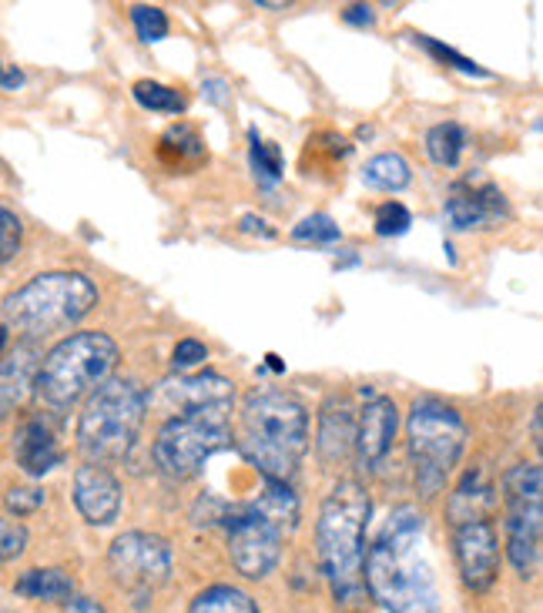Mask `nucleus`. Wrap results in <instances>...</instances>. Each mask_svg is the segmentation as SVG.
Segmentation results:
<instances>
[{
    "instance_id": "4c0bfd02",
    "label": "nucleus",
    "mask_w": 543,
    "mask_h": 613,
    "mask_svg": "<svg viewBox=\"0 0 543 613\" xmlns=\"http://www.w3.org/2000/svg\"><path fill=\"white\" fill-rule=\"evenodd\" d=\"M21 84H24V74L17 71V67H7L4 61H0V88L14 91V88H21Z\"/></svg>"
},
{
    "instance_id": "2f4dec72",
    "label": "nucleus",
    "mask_w": 543,
    "mask_h": 613,
    "mask_svg": "<svg viewBox=\"0 0 543 613\" xmlns=\"http://www.w3.org/2000/svg\"><path fill=\"white\" fill-rule=\"evenodd\" d=\"M21 238H24L21 218H17L11 208L0 205V265H7L17 255V248H21Z\"/></svg>"
},
{
    "instance_id": "0eeeda50",
    "label": "nucleus",
    "mask_w": 543,
    "mask_h": 613,
    "mask_svg": "<svg viewBox=\"0 0 543 613\" xmlns=\"http://www.w3.org/2000/svg\"><path fill=\"white\" fill-rule=\"evenodd\" d=\"M118 366V346L104 332H74L47 352L37 369L34 389L51 409H71L81 396H88L111 379Z\"/></svg>"
},
{
    "instance_id": "2eb2a0df",
    "label": "nucleus",
    "mask_w": 543,
    "mask_h": 613,
    "mask_svg": "<svg viewBox=\"0 0 543 613\" xmlns=\"http://www.w3.org/2000/svg\"><path fill=\"white\" fill-rule=\"evenodd\" d=\"M396 426H399L396 402L389 396L369 392V402L359 409V419H356V449L362 466L379 469L386 463V456L393 453Z\"/></svg>"
},
{
    "instance_id": "a19ab883",
    "label": "nucleus",
    "mask_w": 543,
    "mask_h": 613,
    "mask_svg": "<svg viewBox=\"0 0 543 613\" xmlns=\"http://www.w3.org/2000/svg\"><path fill=\"white\" fill-rule=\"evenodd\" d=\"M533 443L540 446V409H537V416H533Z\"/></svg>"
},
{
    "instance_id": "6e6552de",
    "label": "nucleus",
    "mask_w": 543,
    "mask_h": 613,
    "mask_svg": "<svg viewBox=\"0 0 543 613\" xmlns=\"http://www.w3.org/2000/svg\"><path fill=\"white\" fill-rule=\"evenodd\" d=\"M409 463L413 480L423 500L443 493L453 466L466 449V423L450 402L443 399H416L409 409Z\"/></svg>"
},
{
    "instance_id": "7ed1b4c3",
    "label": "nucleus",
    "mask_w": 543,
    "mask_h": 613,
    "mask_svg": "<svg viewBox=\"0 0 543 613\" xmlns=\"http://www.w3.org/2000/svg\"><path fill=\"white\" fill-rule=\"evenodd\" d=\"M238 449L265 480L289 483L309 453V413L285 392H252L238 419Z\"/></svg>"
},
{
    "instance_id": "9b49d317",
    "label": "nucleus",
    "mask_w": 543,
    "mask_h": 613,
    "mask_svg": "<svg viewBox=\"0 0 543 613\" xmlns=\"http://www.w3.org/2000/svg\"><path fill=\"white\" fill-rule=\"evenodd\" d=\"M108 563H111L114 580H118L121 587L138 593V597H148V593H155L161 583H168L171 563L175 560H171V547L165 536L131 530V533H121L118 540L111 543Z\"/></svg>"
},
{
    "instance_id": "c85d7f7f",
    "label": "nucleus",
    "mask_w": 543,
    "mask_h": 613,
    "mask_svg": "<svg viewBox=\"0 0 543 613\" xmlns=\"http://www.w3.org/2000/svg\"><path fill=\"white\" fill-rule=\"evenodd\" d=\"M131 21H135V31L145 44L151 41H161V37L168 34V17L161 7H148V4H138L135 11H131Z\"/></svg>"
},
{
    "instance_id": "6ab92c4d",
    "label": "nucleus",
    "mask_w": 543,
    "mask_h": 613,
    "mask_svg": "<svg viewBox=\"0 0 543 613\" xmlns=\"http://www.w3.org/2000/svg\"><path fill=\"white\" fill-rule=\"evenodd\" d=\"M319 456L326 463H342L356 446V409L346 396H329L319 413Z\"/></svg>"
},
{
    "instance_id": "f3484780",
    "label": "nucleus",
    "mask_w": 543,
    "mask_h": 613,
    "mask_svg": "<svg viewBox=\"0 0 543 613\" xmlns=\"http://www.w3.org/2000/svg\"><path fill=\"white\" fill-rule=\"evenodd\" d=\"M37 369H41L37 342H17L11 352L0 356V419H7L27 402L34 392Z\"/></svg>"
},
{
    "instance_id": "cd10ccee",
    "label": "nucleus",
    "mask_w": 543,
    "mask_h": 613,
    "mask_svg": "<svg viewBox=\"0 0 543 613\" xmlns=\"http://www.w3.org/2000/svg\"><path fill=\"white\" fill-rule=\"evenodd\" d=\"M295 242H312V245H332L339 242V225L329 215H312L306 222H299L292 228Z\"/></svg>"
},
{
    "instance_id": "dca6fc26",
    "label": "nucleus",
    "mask_w": 543,
    "mask_h": 613,
    "mask_svg": "<svg viewBox=\"0 0 543 613\" xmlns=\"http://www.w3.org/2000/svg\"><path fill=\"white\" fill-rule=\"evenodd\" d=\"M74 506L91 526H111L121 513V483L111 469L84 463L74 473Z\"/></svg>"
},
{
    "instance_id": "4468645a",
    "label": "nucleus",
    "mask_w": 543,
    "mask_h": 613,
    "mask_svg": "<svg viewBox=\"0 0 543 613\" xmlns=\"http://www.w3.org/2000/svg\"><path fill=\"white\" fill-rule=\"evenodd\" d=\"M161 396L171 413H232L235 386L218 372H202L161 382Z\"/></svg>"
},
{
    "instance_id": "f8f14e48",
    "label": "nucleus",
    "mask_w": 543,
    "mask_h": 613,
    "mask_svg": "<svg viewBox=\"0 0 543 613\" xmlns=\"http://www.w3.org/2000/svg\"><path fill=\"white\" fill-rule=\"evenodd\" d=\"M453 547L456 567H460L463 583L473 593H483L497 583L500 573V536L490 520H473L453 526Z\"/></svg>"
},
{
    "instance_id": "58836bf2",
    "label": "nucleus",
    "mask_w": 543,
    "mask_h": 613,
    "mask_svg": "<svg viewBox=\"0 0 543 613\" xmlns=\"http://www.w3.org/2000/svg\"><path fill=\"white\" fill-rule=\"evenodd\" d=\"M242 232H259V235H265V238H272V235H275L272 228L265 225L262 218H255V215H245V218H242Z\"/></svg>"
},
{
    "instance_id": "c9c22d12",
    "label": "nucleus",
    "mask_w": 543,
    "mask_h": 613,
    "mask_svg": "<svg viewBox=\"0 0 543 613\" xmlns=\"http://www.w3.org/2000/svg\"><path fill=\"white\" fill-rule=\"evenodd\" d=\"M61 613H108V610H104L94 597H71V600H64Z\"/></svg>"
},
{
    "instance_id": "ddd939ff",
    "label": "nucleus",
    "mask_w": 543,
    "mask_h": 613,
    "mask_svg": "<svg viewBox=\"0 0 543 613\" xmlns=\"http://www.w3.org/2000/svg\"><path fill=\"white\" fill-rule=\"evenodd\" d=\"M446 218L460 232H473V228H500L510 218V205L503 191L490 181H456L450 198H446Z\"/></svg>"
},
{
    "instance_id": "393cba45",
    "label": "nucleus",
    "mask_w": 543,
    "mask_h": 613,
    "mask_svg": "<svg viewBox=\"0 0 543 613\" xmlns=\"http://www.w3.org/2000/svg\"><path fill=\"white\" fill-rule=\"evenodd\" d=\"M463 148H466V131L456 121L436 124V128H430V134H426V151H430V158L443 168H456Z\"/></svg>"
},
{
    "instance_id": "4be33fe9",
    "label": "nucleus",
    "mask_w": 543,
    "mask_h": 613,
    "mask_svg": "<svg viewBox=\"0 0 543 613\" xmlns=\"http://www.w3.org/2000/svg\"><path fill=\"white\" fill-rule=\"evenodd\" d=\"M158 158L165 161L171 171H185V168H195L205 161V145L198 138V131L192 124H175V128L165 131L158 145Z\"/></svg>"
},
{
    "instance_id": "f03ea898",
    "label": "nucleus",
    "mask_w": 543,
    "mask_h": 613,
    "mask_svg": "<svg viewBox=\"0 0 543 613\" xmlns=\"http://www.w3.org/2000/svg\"><path fill=\"white\" fill-rule=\"evenodd\" d=\"M369 513H373V500H369L366 486L356 480H339L319 510V563L342 610L369 607L366 577H362Z\"/></svg>"
},
{
    "instance_id": "473e14b6",
    "label": "nucleus",
    "mask_w": 543,
    "mask_h": 613,
    "mask_svg": "<svg viewBox=\"0 0 543 613\" xmlns=\"http://www.w3.org/2000/svg\"><path fill=\"white\" fill-rule=\"evenodd\" d=\"M27 550V526L0 516V563H11Z\"/></svg>"
},
{
    "instance_id": "c756f323",
    "label": "nucleus",
    "mask_w": 543,
    "mask_h": 613,
    "mask_svg": "<svg viewBox=\"0 0 543 613\" xmlns=\"http://www.w3.org/2000/svg\"><path fill=\"white\" fill-rule=\"evenodd\" d=\"M409 225H413V215H409L406 205H399V201H386V205H379V212H376V235H383V238L406 235Z\"/></svg>"
},
{
    "instance_id": "423d86ee",
    "label": "nucleus",
    "mask_w": 543,
    "mask_h": 613,
    "mask_svg": "<svg viewBox=\"0 0 543 613\" xmlns=\"http://www.w3.org/2000/svg\"><path fill=\"white\" fill-rule=\"evenodd\" d=\"M145 409L148 396L135 379H104L84 402L78 419V449L88 463L104 466L125 459L141 433Z\"/></svg>"
},
{
    "instance_id": "a878e982",
    "label": "nucleus",
    "mask_w": 543,
    "mask_h": 613,
    "mask_svg": "<svg viewBox=\"0 0 543 613\" xmlns=\"http://www.w3.org/2000/svg\"><path fill=\"white\" fill-rule=\"evenodd\" d=\"M131 94H135V101L148 111H161V114H181V111H185V98H181L175 88H168V84L138 81L135 88H131Z\"/></svg>"
},
{
    "instance_id": "412c9836",
    "label": "nucleus",
    "mask_w": 543,
    "mask_h": 613,
    "mask_svg": "<svg viewBox=\"0 0 543 613\" xmlns=\"http://www.w3.org/2000/svg\"><path fill=\"white\" fill-rule=\"evenodd\" d=\"M14 590L27 600H47V603H64L74 597V580L71 573L57 567H37L17 577Z\"/></svg>"
},
{
    "instance_id": "39448f33",
    "label": "nucleus",
    "mask_w": 543,
    "mask_h": 613,
    "mask_svg": "<svg viewBox=\"0 0 543 613\" xmlns=\"http://www.w3.org/2000/svg\"><path fill=\"white\" fill-rule=\"evenodd\" d=\"M98 305V285L81 272H44L4 299L7 329L37 342L51 332L78 325Z\"/></svg>"
},
{
    "instance_id": "b1692460",
    "label": "nucleus",
    "mask_w": 543,
    "mask_h": 613,
    "mask_svg": "<svg viewBox=\"0 0 543 613\" xmlns=\"http://www.w3.org/2000/svg\"><path fill=\"white\" fill-rule=\"evenodd\" d=\"M188 613H259V607H255V600L245 590L215 583V587L198 593Z\"/></svg>"
},
{
    "instance_id": "7c9ffc66",
    "label": "nucleus",
    "mask_w": 543,
    "mask_h": 613,
    "mask_svg": "<svg viewBox=\"0 0 543 613\" xmlns=\"http://www.w3.org/2000/svg\"><path fill=\"white\" fill-rule=\"evenodd\" d=\"M416 44H419V47H426V51H430V54L436 57V61H443V64L456 67V71H463V74H476V78H487V71H483L480 64H473L470 57L456 54L453 47H446V44H440V41H433V37H423V34H419V37H416Z\"/></svg>"
},
{
    "instance_id": "a211bd4d",
    "label": "nucleus",
    "mask_w": 543,
    "mask_h": 613,
    "mask_svg": "<svg viewBox=\"0 0 543 613\" xmlns=\"http://www.w3.org/2000/svg\"><path fill=\"white\" fill-rule=\"evenodd\" d=\"M14 456H17V466H21L27 476H47L54 466H61V459H64L54 426L47 423L44 416L27 419V423L17 429Z\"/></svg>"
},
{
    "instance_id": "5701e85b",
    "label": "nucleus",
    "mask_w": 543,
    "mask_h": 613,
    "mask_svg": "<svg viewBox=\"0 0 543 613\" xmlns=\"http://www.w3.org/2000/svg\"><path fill=\"white\" fill-rule=\"evenodd\" d=\"M362 181H366L373 191H403L409 181H413V171H409V161L396 151H383V155L369 158L366 168H362Z\"/></svg>"
},
{
    "instance_id": "e433bc0d",
    "label": "nucleus",
    "mask_w": 543,
    "mask_h": 613,
    "mask_svg": "<svg viewBox=\"0 0 543 613\" xmlns=\"http://www.w3.org/2000/svg\"><path fill=\"white\" fill-rule=\"evenodd\" d=\"M346 24H356V27H369L376 21V14H373V7H362V4H352V7H346Z\"/></svg>"
},
{
    "instance_id": "bb28decb",
    "label": "nucleus",
    "mask_w": 543,
    "mask_h": 613,
    "mask_svg": "<svg viewBox=\"0 0 543 613\" xmlns=\"http://www.w3.org/2000/svg\"><path fill=\"white\" fill-rule=\"evenodd\" d=\"M252 168H255V178H259V185H275V181L282 178V151L279 145H272V141H259L252 134Z\"/></svg>"
},
{
    "instance_id": "1a4fd4ad",
    "label": "nucleus",
    "mask_w": 543,
    "mask_h": 613,
    "mask_svg": "<svg viewBox=\"0 0 543 613\" xmlns=\"http://www.w3.org/2000/svg\"><path fill=\"white\" fill-rule=\"evenodd\" d=\"M232 413H175L158 429L151 456L171 480H192L205 459L232 446Z\"/></svg>"
},
{
    "instance_id": "9d476101",
    "label": "nucleus",
    "mask_w": 543,
    "mask_h": 613,
    "mask_svg": "<svg viewBox=\"0 0 543 613\" xmlns=\"http://www.w3.org/2000/svg\"><path fill=\"white\" fill-rule=\"evenodd\" d=\"M503 513H507V557L523 580L540 570L543 536V473L537 463H517L503 476Z\"/></svg>"
},
{
    "instance_id": "f257e3e1",
    "label": "nucleus",
    "mask_w": 543,
    "mask_h": 613,
    "mask_svg": "<svg viewBox=\"0 0 543 613\" xmlns=\"http://www.w3.org/2000/svg\"><path fill=\"white\" fill-rule=\"evenodd\" d=\"M423 536L426 516L419 513V506L403 503L389 513L376 543L366 550V563H362L366 593L386 613H440L433 573L426 560H416Z\"/></svg>"
},
{
    "instance_id": "ea45409f",
    "label": "nucleus",
    "mask_w": 543,
    "mask_h": 613,
    "mask_svg": "<svg viewBox=\"0 0 543 613\" xmlns=\"http://www.w3.org/2000/svg\"><path fill=\"white\" fill-rule=\"evenodd\" d=\"M205 88H212V91H208V98H212V101H218V104H222L225 101V81H205Z\"/></svg>"
},
{
    "instance_id": "f704fd0d",
    "label": "nucleus",
    "mask_w": 543,
    "mask_h": 613,
    "mask_svg": "<svg viewBox=\"0 0 543 613\" xmlns=\"http://www.w3.org/2000/svg\"><path fill=\"white\" fill-rule=\"evenodd\" d=\"M208 359V349L198 339H181L175 346V369H192Z\"/></svg>"
},
{
    "instance_id": "20e7f679",
    "label": "nucleus",
    "mask_w": 543,
    "mask_h": 613,
    "mask_svg": "<svg viewBox=\"0 0 543 613\" xmlns=\"http://www.w3.org/2000/svg\"><path fill=\"white\" fill-rule=\"evenodd\" d=\"M299 526V500L289 483L265 480V490L252 503L232 506L225 513L228 557L232 567L249 580H262L279 567L282 536Z\"/></svg>"
},
{
    "instance_id": "79ce46f5",
    "label": "nucleus",
    "mask_w": 543,
    "mask_h": 613,
    "mask_svg": "<svg viewBox=\"0 0 543 613\" xmlns=\"http://www.w3.org/2000/svg\"><path fill=\"white\" fill-rule=\"evenodd\" d=\"M7 346V325H0V352H4Z\"/></svg>"
},
{
    "instance_id": "aec40b11",
    "label": "nucleus",
    "mask_w": 543,
    "mask_h": 613,
    "mask_svg": "<svg viewBox=\"0 0 543 613\" xmlns=\"http://www.w3.org/2000/svg\"><path fill=\"white\" fill-rule=\"evenodd\" d=\"M493 503V490L483 476V469H470L463 476L460 486L450 493V503H446V516H450L453 526L473 523V520H487V510Z\"/></svg>"
},
{
    "instance_id": "72a5a7b5",
    "label": "nucleus",
    "mask_w": 543,
    "mask_h": 613,
    "mask_svg": "<svg viewBox=\"0 0 543 613\" xmlns=\"http://www.w3.org/2000/svg\"><path fill=\"white\" fill-rule=\"evenodd\" d=\"M4 506L14 516H27L44 506V490H37V486H14V490L4 496Z\"/></svg>"
}]
</instances>
